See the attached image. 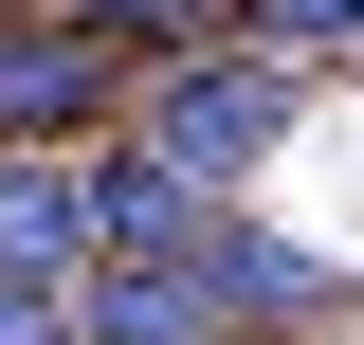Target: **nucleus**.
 <instances>
[{
	"label": "nucleus",
	"instance_id": "f257e3e1",
	"mask_svg": "<svg viewBox=\"0 0 364 345\" xmlns=\"http://www.w3.org/2000/svg\"><path fill=\"white\" fill-rule=\"evenodd\" d=\"M273 128H291V73H273V55H182V91H164V128H146V164L219 200V182L255 164Z\"/></svg>",
	"mask_w": 364,
	"mask_h": 345
},
{
	"label": "nucleus",
	"instance_id": "f03ea898",
	"mask_svg": "<svg viewBox=\"0 0 364 345\" xmlns=\"http://www.w3.org/2000/svg\"><path fill=\"white\" fill-rule=\"evenodd\" d=\"M182 273H200V309H219V327H310V309H346V291H328L310 255H291V236H237L219 200H200V236H182Z\"/></svg>",
	"mask_w": 364,
	"mask_h": 345
},
{
	"label": "nucleus",
	"instance_id": "7ed1b4c3",
	"mask_svg": "<svg viewBox=\"0 0 364 345\" xmlns=\"http://www.w3.org/2000/svg\"><path fill=\"white\" fill-rule=\"evenodd\" d=\"M0 273L91 291V164H55V146H0Z\"/></svg>",
	"mask_w": 364,
	"mask_h": 345
},
{
	"label": "nucleus",
	"instance_id": "20e7f679",
	"mask_svg": "<svg viewBox=\"0 0 364 345\" xmlns=\"http://www.w3.org/2000/svg\"><path fill=\"white\" fill-rule=\"evenodd\" d=\"M91 109H109V37H91V18H55V37H0V146L91 128Z\"/></svg>",
	"mask_w": 364,
	"mask_h": 345
},
{
	"label": "nucleus",
	"instance_id": "39448f33",
	"mask_svg": "<svg viewBox=\"0 0 364 345\" xmlns=\"http://www.w3.org/2000/svg\"><path fill=\"white\" fill-rule=\"evenodd\" d=\"M219 309H200V273L182 255H128V273H91L73 291V345H200Z\"/></svg>",
	"mask_w": 364,
	"mask_h": 345
},
{
	"label": "nucleus",
	"instance_id": "423d86ee",
	"mask_svg": "<svg viewBox=\"0 0 364 345\" xmlns=\"http://www.w3.org/2000/svg\"><path fill=\"white\" fill-rule=\"evenodd\" d=\"M200 236V182H164L128 146V164H91V273H128V255H182Z\"/></svg>",
	"mask_w": 364,
	"mask_h": 345
},
{
	"label": "nucleus",
	"instance_id": "0eeeda50",
	"mask_svg": "<svg viewBox=\"0 0 364 345\" xmlns=\"http://www.w3.org/2000/svg\"><path fill=\"white\" fill-rule=\"evenodd\" d=\"M237 18H255V37H291V55H310V37H364V0H237Z\"/></svg>",
	"mask_w": 364,
	"mask_h": 345
},
{
	"label": "nucleus",
	"instance_id": "6e6552de",
	"mask_svg": "<svg viewBox=\"0 0 364 345\" xmlns=\"http://www.w3.org/2000/svg\"><path fill=\"white\" fill-rule=\"evenodd\" d=\"M0 345H73V291H37V273H0Z\"/></svg>",
	"mask_w": 364,
	"mask_h": 345
},
{
	"label": "nucleus",
	"instance_id": "1a4fd4ad",
	"mask_svg": "<svg viewBox=\"0 0 364 345\" xmlns=\"http://www.w3.org/2000/svg\"><path fill=\"white\" fill-rule=\"evenodd\" d=\"M91 37H200V0H91Z\"/></svg>",
	"mask_w": 364,
	"mask_h": 345
}]
</instances>
